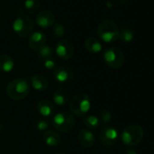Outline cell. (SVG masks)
I'll use <instances>...</instances> for the list:
<instances>
[{"mask_svg": "<svg viewBox=\"0 0 154 154\" xmlns=\"http://www.w3.org/2000/svg\"><path fill=\"white\" fill-rule=\"evenodd\" d=\"M124 154H138V153H137V151H136V150L130 149H127V150L125 151V153H124Z\"/></svg>", "mask_w": 154, "mask_h": 154, "instance_id": "cell-28", "label": "cell"}, {"mask_svg": "<svg viewBox=\"0 0 154 154\" xmlns=\"http://www.w3.org/2000/svg\"><path fill=\"white\" fill-rule=\"evenodd\" d=\"M98 118L101 123H103L104 126H108V124L112 122V113L109 110L103 109L100 111Z\"/></svg>", "mask_w": 154, "mask_h": 154, "instance_id": "cell-24", "label": "cell"}, {"mask_svg": "<svg viewBox=\"0 0 154 154\" xmlns=\"http://www.w3.org/2000/svg\"><path fill=\"white\" fill-rule=\"evenodd\" d=\"M118 131L112 126H104L99 134L100 141L105 147H112L118 141Z\"/></svg>", "mask_w": 154, "mask_h": 154, "instance_id": "cell-8", "label": "cell"}, {"mask_svg": "<svg viewBox=\"0 0 154 154\" xmlns=\"http://www.w3.org/2000/svg\"><path fill=\"white\" fill-rule=\"evenodd\" d=\"M65 28L61 23H56L53 26V34L56 38H61L64 35Z\"/></svg>", "mask_w": 154, "mask_h": 154, "instance_id": "cell-25", "label": "cell"}, {"mask_svg": "<svg viewBox=\"0 0 154 154\" xmlns=\"http://www.w3.org/2000/svg\"><path fill=\"white\" fill-rule=\"evenodd\" d=\"M83 123L88 129H95L100 125V120L95 115H88L83 118Z\"/></svg>", "mask_w": 154, "mask_h": 154, "instance_id": "cell-21", "label": "cell"}, {"mask_svg": "<svg viewBox=\"0 0 154 154\" xmlns=\"http://www.w3.org/2000/svg\"><path fill=\"white\" fill-rule=\"evenodd\" d=\"M12 27H13V31L18 36L27 37L34 31L35 22L29 16L20 14L14 20Z\"/></svg>", "mask_w": 154, "mask_h": 154, "instance_id": "cell-6", "label": "cell"}, {"mask_svg": "<svg viewBox=\"0 0 154 154\" xmlns=\"http://www.w3.org/2000/svg\"><path fill=\"white\" fill-rule=\"evenodd\" d=\"M119 39L124 43H131L134 39L133 30L127 26H122L121 30L119 31Z\"/></svg>", "mask_w": 154, "mask_h": 154, "instance_id": "cell-20", "label": "cell"}, {"mask_svg": "<svg viewBox=\"0 0 154 154\" xmlns=\"http://www.w3.org/2000/svg\"><path fill=\"white\" fill-rule=\"evenodd\" d=\"M2 131H3V125H2L1 123H0V133L2 132Z\"/></svg>", "mask_w": 154, "mask_h": 154, "instance_id": "cell-29", "label": "cell"}, {"mask_svg": "<svg viewBox=\"0 0 154 154\" xmlns=\"http://www.w3.org/2000/svg\"><path fill=\"white\" fill-rule=\"evenodd\" d=\"M53 55H54L53 48L51 46H49V45H46L37 51V57L40 60H43V61L45 60V59L53 57Z\"/></svg>", "mask_w": 154, "mask_h": 154, "instance_id": "cell-23", "label": "cell"}, {"mask_svg": "<svg viewBox=\"0 0 154 154\" xmlns=\"http://www.w3.org/2000/svg\"><path fill=\"white\" fill-rule=\"evenodd\" d=\"M46 45V36L44 33L37 31L34 32L29 35L28 45L34 51H38Z\"/></svg>", "mask_w": 154, "mask_h": 154, "instance_id": "cell-12", "label": "cell"}, {"mask_svg": "<svg viewBox=\"0 0 154 154\" xmlns=\"http://www.w3.org/2000/svg\"><path fill=\"white\" fill-rule=\"evenodd\" d=\"M54 154H67V153H65V152H62V151H60V152H56V153H54Z\"/></svg>", "mask_w": 154, "mask_h": 154, "instance_id": "cell-30", "label": "cell"}, {"mask_svg": "<svg viewBox=\"0 0 154 154\" xmlns=\"http://www.w3.org/2000/svg\"><path fill=\"white\" fill-rule=\"evenodd\" d=\"M43 139L45 143L49 147H56L61 143V135L56 131H46L43 135Z\"/></svg>", "mask_w": 154, "mask_h": 154, "instance_id": "cell-17", "label": "cell"}, {"mask_svg": "<svg viewBox=\"0 0 154 154\" xmlns=\"http://www.w3.org/2000/svg\"><path fill=\"white\" fill-rule=\"evenodd\" d=\"M43 64L45 66V69L47 70H54L57 66H56V60L54 57L45 59L43 61Z\"/></svg>", "mask_w": 154, "mask_h": 154, "instance_id": "cell-27", "label": "cell"}, {"mask_svg": "<svg viewBox=\"0 0 154 154\" xmlns=\"http://www.w3.org/2000/svg\"><path fill=\"white\" fill-rule=\"evenodd\" d=\"M78 141L85 148H91L95 142V136L89 129H82L78 132Z\"/></svg>", "mask_w": 154, "mask_h": 154, "instance_id": "cell-14", "label": "cell"}, {"mask_svg": "<svg viewBox=\"0 0 154 154\" xmlns=\"http://www.w3.org/2000/svg\"><path fill=\"white\" fill-rule=\"evenodd\" d=\"M6 93L9 98L15 101H21L27 97L30 93V84L25 78L12 80L6 88Z\"/></svg>", "mask_w": 154, "mask_h": 154, "instance_id": "cell-1", "label": "cell"}, {"mask_svg": "<svg viewBox=\"0 0 154 154\" xmlns=\"http://www.w3.org/2000/svg\"><path fill=\"white\" fill-rule=\"evenodd\" d=\"M70 111L77 117H85L91 108L90 97L85 93L76 94L69 103Z\"/></svg>", "mask_w": 154, "mask_h": 154, "instance_id": "cell-3", "label": "cell"}, {"mask_svg": "<svg viewBox=\"0 0 154 154\" xmlns=\"http://www.w3.org/2000/svg\"><path fill=\"white\" fill-rule=\"evenodd\" d=\"M144 137V131L142 127L138 124H131L124 128L122 132L121 139L124 145L132 147L138 145Z\"/></svg>", "mask_w": 154, "mask_h": 154, "instance_id": "cell-4", "label": "cell"}, {"mask_svg": "<svg viewBox=\"0 0 154 154\" xmlns=\"http://www.w3.org/2000/svg\"><path fill=\"white\" fill-rule=\"evenodd\" d=\"M52 124L56 131L68 133L74 129L76 121L72 114L67 112H60L53 117Z\"/></svg>", "mask_w": 154, "mask_h": 154, "instance_id": "cell-5", "label": "cell"}, {"mask_svg": "<svg viewBox=\"0 0 154 154\" xmlns=\"http://www.w3.org/2000/svg\"><path fill=\"white\" fill-rule=\"evenodd\" d=\"M74 77L73 70L67 65L57 66L54 70V78L60 84H68Z\"/></svg>", "mask_w": 154, "mask_h": 154, "instance_id": "cell-10", "label": "cell"}, {"mask_svg": "<svg viewBox=\"0 0 154 154\" xmlns=\"http://www.w3.org/2000/svg\"><path fill=\"white\" fill-rule=\"evenodd\" d=\"M119 27L117 25L110 19L102 21L96 29L99 38L105 43H113L119 39Z\"/></svg>", "mask_w": 154, "mask_h": 154, "instance_id": "cell-2", "label": "cell"}, {"mask_svg": "<svg viewBox=\"0 0 154 154\" xmlns=\"http://www.w3.org/2000/svg\"><path fill=\"white\" fill-rule=\"evenodd\" d=\"M36 110L42 117L48 118L54 115L55 112V107L51 101L47 99H42L37 103Z\"/></svg>", "mask_w": 154, "mask_h": 154, "instance_id": "cell-13", "label": "cell"}, {"mask_svg": "<svg viewBox=\"0 0 154 154\" xmlns=\"http://www.w3.org/2000/svg\"><path fill=\"white\" fill-rule=\"evenodd\" d=\"M57 57L63 61L70 60L74 54V46L68 40H60L55 45L54 50Z\"/></svg>", "mask_w": 154, "mask_h": 154, "instance_id": "cell-9", "label": "cell"}, {"mask_svg": "<svg viewBox=\"0 0 154 154\" xmlns=\"http://www.w3.org/2000/svg\"><path fill=\"white\" fill-rule=\"evenodd\" d=\"M55 17L49 10H43L36 15L35 23L42 28H48L54 25Z\"/></svg>", "mask_w": 154, "mask_h": 154, "instance_id": "cell-11", "label": "cell"}, {"mask_svg": "<svg viewBox=\"0 0 154 154\" xmlns=\"http://www.w3.org/2000/svg\"><path fill=\"white\" fill-rule=\"evenodd\" d=\"M48 128H49V122L45 119H40L35 122V129L38 131L45 132L46 131H48Z\"/></svg>", "mask_w": 154, "mask_h": 154, "instance_id": "cell-26", "label": "cell"}, {"mask_svg": "<svg viewBox=\"0 0 154 154\" xmlns=\"http://www.w3.org/2000/svg\"><path fill=\"white\" fill-rule=\"evenodd\" d=\"M70 99V92L66 88H59L53 94V102L58 106H64Z\"/></svg>", "mask_w": 154, "mask_h": 154, "instance_id": "cell-16", "label": "cell"}, {"mask_svg": "<svg viewBox=\"0 0 154 154\" xmlns=\"http://www.w3.org/2000/svg\"><path fill=\"white\" fill-rule=\"evenodd\" d=\"M31 86L38 92H44L48 89L49 83L47 79L42 74H33L30 79Z\"/></svg>", "mask_w": 154, "mask_h": 154, "instance_id": "cell-15", "label": "cell"}, {"mask_svg": "<svg viewBox=\"0 0 154 154\" xmlns=\"http://www.w3.org/2000/svg\"><path fill=\"white\" fill-rule=\"evenodd\" d=\"M85 47L86 51L91 54H99L103 50V45L101 42L95 37H88L85 42Z\"/></svg>", "mask_w": 154, "mask_h": 154, "instance_id": "cell-19", "label": "cell"}, {"mask_svg": "<svg viewBox=\"0 0 154 154\" xmlns=\"http://www.w3.org/2000/svg\"><path fill=\"white\" fill-rule=\"evenodd\" d=\"M15 68L14 59L6 54H0V71L3 72H10Z\"/></svg>", "mask_w": 154, "mask_h": 154, "instance_id": "cell-18", "label": "cell"}, {"mask_svg": "<svg viewBox=\"0 0 154 154\" xmlns=\"http://www.w3.org/2000/svg\"><path fill=\"white\" fill-rule=\"evenodd\" d=\"M103 61L112 69H120L124 63V54L122 51L115 46L109 47L103 52Z\"/></svg>", "mask_w": 154, "mask_h": 154, "instance_id": "cell-7", "label": "cell"}, {"mask_svg": "<svg viewBox=\"0 0 154 154\" xmlns=\"http://www.w3.org/2000/svg\"><path fill=\"white\" fill-rule=\"evenodd\" d=\"M40 8L39 0H26L25 1V9L27 13L35 14Z\"/></svg>", "mask_w": 154, "mask_h": 154, "instance_id": "cell-22", "label": "cell"}]
</instances>
